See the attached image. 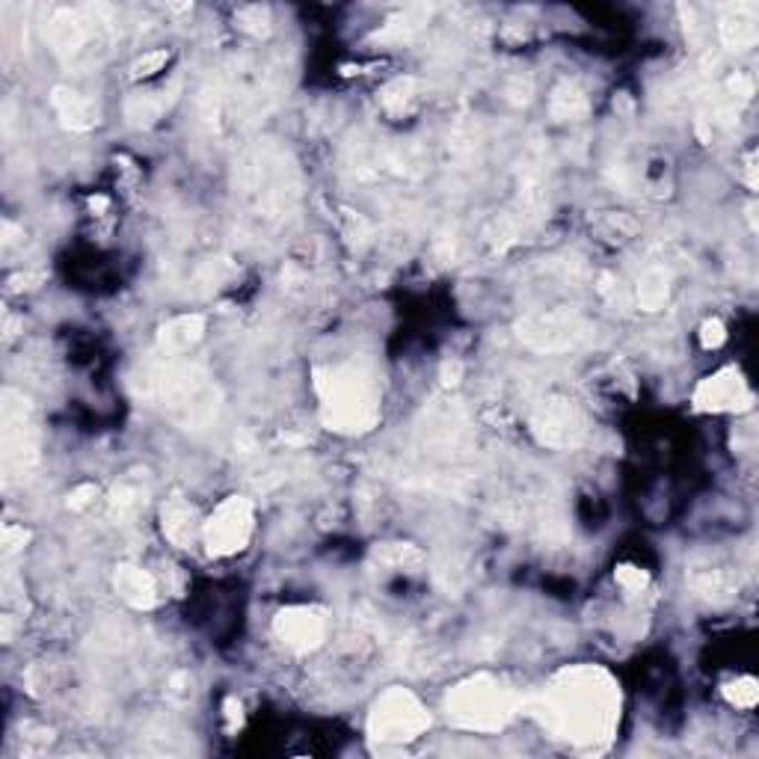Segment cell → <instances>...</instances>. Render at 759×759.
Wrapping results in <instances>:
<instances>
[{
	"label": "cell",
	"instance_id": "10",
	"mask_svg": "<svg viewBox=\"0 0 759 759\" xmlns=\"http://www.w3.org/2000/svg\"><path fill=\"white\" fill-rule=\"evenodd\" d=\"M252 528H256L252 501L243 499V496H229L202 522V543L217 558L238 555L250 543Z\"/></svg>",
	"mask_w": 759,
	"mask_h": 759
},
{
	"label": "cell",
	"instance_id": "22",
	"mask_svg": "<svg viewBox=\"0 0 759 759\" xmlns=\"http://www.w3.org/2000/svg\"><path fill=\"white\" fill-rule=\"evenodd\" d=\"M427 19H430V7H407L395 19L386 21V28L380 30L377 39H383V42H407L425 28Z\"/></svg>",
	"mask_w": 759,
	"mask_h": 759
},
{
	"label": "cell",
	"instance_id": "6",
	"mask_svg": "<svg viewBox=\"0 0 759 759\" xmlns=\"http://www.w3.org/2000/svg\"><path fill=\"white\" fill-rule=\"evenodd\" d=\"M522 697L505 679L492 674H475L448 692L445 713L457 727L475 732H496L519 713Z\"/></svg>",
	"mask_w": 759,
	"mask_h": 759
},
{
	"label": "cell",
	"instance_id": "14",
	"mask_svg": "<svg viewBox=\"0 0 759 759\" xmlns=\"http://www.w3.org/2000/svg\"><path fill=\"white\" fill-rule=\"evenodd\" d=\"M757 21L759 10L753 3H730V7H721L718 33H721L724 48H727V51H748V48L757 45Z\"/></svg>",
	"mask_w": 759,
	"mask_h": 759
},
{
	"label": "cell",
	"instance_id": "33",
	"mask_svg": "<svg viewBox=\"0 0 759 759\" xmlns=\"http://www.w3.org/2000/svg\"><path fill=\"white\" fill-rule=\"evenodd\" d=\"M460 371H464L460 368V362H448V365L443 368L445 386H454V383H457V377H460Z\"/></svg>",
	"mask_w": 759,
	"mask_h": 759
},
{
	"label": "cell",
	"instance_id": "15",
	"mask_svg": "<svg viewBox=\"0 0 759 759\" xmlns=\"http://www.w3.org/2000/svg\"><path fill=\"white\" fill-rule=\"evenodd\" d=\"M113 588H116V593H119L122 600L128 602L131 609H137V612H148V609H155L160 600L155 575L137 564L116 566Z\"/></svg>",
	"mask_w": 759,
	"mask_h": 759
},
{
	"label": "cell",
	"instance_id": "13",
	"mask_svg": "<svg viewBox=\"0 0 759 759\" xmlns=\"http://www.w3.org/2000/svg\"><path fill=\"white\" fill-rule=\"evenodd\" d=\"M753 404L748 380L739 368H724L713 377L700 380L695 389V407L704 413H730V409H748Z\"/></svg>",
	"mask_w": 759,
	"mask_h": 759
},
{
	"label": "cell",
	"instance_id": "8",
	"mask_svg": "<svg viewBox=\"0 0 759 759\" xmlns=\"http://www.w3.org/2000/svg\"><path fill=\"white\" fill-rule=\"evenodd\" d=\"M519 342L538 353H570L593 342L596 326L573 309H549L526 315L517 324Z\"/></svg>",
	"mask_w": 759,
	"mask_h": 759
},
{
	"label": "cell",
	"instance_id": "23",
	"mask_svg": "<svg viewBox=\"0 0 759 759\" xmlns=\"http://www.w3.org/2000/svg\"><path fill=\"white\" fill-rule=\"evenodd\" d=\"M549 113L561 122H575L582 119L588 113V95L579 90L575 84L564 81L552 90V98H549Z\"/></svg>",
	"mask_w": 759,
	"mask_h": 759
},
{
	"label": "cell",
	"instance_id": "27",
	"mask_svg": "<svg viewBox=\"0 0 759 759\" xmlns=\"http://www.w3.org/2000/svg\"><path fill=\"white\" fill-rule=\"evenodd\" d=\"M727 697L741 709H753V704H757V683L753 679H736L732 686H727Z\"/></svg>",
	"mask_w": 759,
	"mask_h": 759
},
{
	"label": "cell",
	"instance_id": "7",
	"mask_svg": "<svg viewBox=\"0 0 759 759\" xmlns=\"http://www.w3.org/2000/svg\"><path fill=\"white\" fill-rule=\"evenodd\" d=\"M39 466V425L37 413L24 392L3 389V481L30 478Z\"/></svg>",
	"mask_w": 759,
	"mask_h": 759
},
{
	"label": "cell",
	"instance_id": "3",
	"mask_svg": "<svg viewBox=\"0 0 759 759\" xmlns=\"http://www.w3.org/2000/svg\"><path fill=\"white\" fill-rule=\"evenodd\" d=\"M134 389L169 422L185 430H205L220 416L222 395L211 374L185 356H164L143 362L134 374Z\"/></svg>",
	"mask_w": 759,
	"mask_h": 759
},
{
	"label": "cell",
	"instance_id": "29",
	"mask_svg": "<svg viewBox=\"0 0 759 759\" xmlns=\"http://www.w3.org/2000/svg\"><path fill=\"white\" fill-rule=\"evenodd\" d=\"M167 60H169L167 51H155V54L143 56L139 63H134L131 74H134V77H148V74H155L158 69H164V65H167Z\"/></svg>",
	"mask_w": 759,
	"mask_h": 759
},
{
	"label": "cell",
	"instance_id": "9",
	"mask_svg": "<svg viewBox=\"0 0 759 759\" xmlns=\"http://www.w3.org/2000/svg\"><path fill=\"white\" fill-rule=\"evenodd\" d=\"M430 727V715L407 688H389L380 695L368 715V732L377 745H407Z\"/></svg>",
	"mask_w": 759,
	"mask_h": 759
},
{
	"label": "cell",
	"instance_id": "11",
	"mask_svg": "<svg viewBox=\"0 0 759 759\" xmlns=\"http://www.w3.org/2000/svg\"><path fill=\"white\" fill-rule=\"evenodd\" d=\"M531 434L540 445L547 448H575L584 443L588 436V422H584L582 409L566 398H547L540 401L534 413H531Z\"/></svg>",
	"mask_w": 759,
	"mask_h": 759
},
{
	"label": "cell",
	"instance_id": "24",
	"mask_svg": "<svg viewBox=\"0 0 759 759\" xmlns=\"http://www.w3.org/2000/svg\"><path fill=\"white\" fill-rule=\"evenodd\" d=\"M169 107V98H164V93H148V95H134L125 107L128 113L131 125H152L158 122V116Z\"/></svg>",
	"mask_w": 759,
	"mask_h": 759
},
{
	"label": "cell",
	"instance_id": "12",
	"mask_svg": "<svg viewBox=\"0 0 759 759\" xmlns=\"http://www.w3.org/2000/svg\"><path fill=\"white\" fill-rule=\"evenodd\" d=\"M273 635L282 641V647L294 653H309L318 649L326 638V614L315 605H294L277 614L273 621Z\"/></svg>",
	"mask_w": 759,
	"mask_h": 759
},
{
	"label": "cell",
	"instance_id": "2",
	"mask_svg": "<svg viewBox=\"0 0 759 759\" xmlns=\"http://www.w3.org/2000/svg\"><path fill=\"white\" fill-rule=\"evenodd\" d=\"M235 202L241 208V226L261 241L285 229L300 208V173L285 148L277 143H256L235 164Z\"/></svg>",
	"mask_w": 759,
	"mask_h": 759
},
{
	"label": "cell",
	"instance_id": "30",
	"mask_svg": "<svg viewBox=\"0 0 759 759\" xmlns=\"http://www.w3.org/2000/svg\"><path fill=\"white\" fill-rule=\"evenodd\" d=\"M700 342H704V347H721V344L727 342V330H724V324L718 318L706 321L704 333H700Z\"/></svg>",
	"mask_w": 759,
	"mask_h": 759
},
{
	"label": "cell",
	"instance_id": "16",
	"mask_svg": "<svg viewBox=\"0 0 759 759\" xmlns=\"http://www.w3.org/2000/svg\"><path fill=\"white\" fill-rule=\"evenodd\" d=\"M160 526H164V534L173 547L187 549L196 540V531L202 534V526H196V510L194 505L181 496H173V499L164 501L160 508Z\"/></svg>",
	"mask_w": 759,
	"mask_h": 759
},
{
	"label": "cell",
	"instance_id": "26",
	"mask_svg": "<svg viewBox=\"0 0 759 759\" xmlns=\"http://www.w3.org/2000/svg\"><path fill=\"white\" fill-rule=\"evenodd\" d=\"M238 28L252 33V37H268L270 33V10L268 7H241L235 12Z\"/></svg>",
	"mask_w": 759,
	"mask_h": 759
},
{
	"label": "cell",
	"instance_id": "5",
	"mask_svg": "<svg viewBox=\"0 0 759 759\" xmlns=\"http://www.w3.org/2000/svg\"><path fill=\"white\" fill-rule=\"evenodd\" d=\"M113 33L116 21L111 7H60L48 15L45 24L54 54L74 69L102 63L111 54Z\"/></svg>",
	"mask_w": 759,
	"mask_h": 759
},
{
	"label": "cell",
	"instance_id": "20",
	"mask_svg": "<svg viewBox=\"0 0 759 759\" xmlns=\"http://www.w3.org/2000/svg\"><path fill=\"white\" fill-rule=\"evenodd\" d=\"M148 490L143 487L139 478H125L113 487L111 499H107V508H111V517L116 526H128L139 517V510L146 508Z\"/></svg>",
	"mask_w": 759,
	"mask_h": 759
},
{
	"label": "cell",
	"instance_id": "19",
	"mask_svg": "<svg viewBox=\"0 0 759 759\" xmlns=\"http://www.w3.org/2000/svg\"><path fill=\"white\" fill-rule=\"evenodd\" d=\"M688 584L697 596H704L709 602H724L732 596V573L721 564H695L688 570Z\"/></svg>",
	"mask_w": 759,
	"mask_h": 759
},
{
	"label": "cell",
	"instance_id": "31",
	"mask_svg": "<svg viewBox=\"0 0 759 759\" xmlns=\"http://www.w3.org/2000/svg\"><path fill=\"white\" fill-rule=\"evenodd\" d=\"M24 543H28V531H24V528H19V526L3 528V555L10 558L12 552H19Z\"/></svg>",
	"mask_w": 759,
	"mask_h": 759
},
{
	"label": "cell",
	"instance_id": "17",
	"mask_svg": "<svg viewBox=\"0 0 759 759\" xmlns=\"http://www.w3.org/2000/svg\"><path fill=\"white\" fill-rule=\"evenodd\" d=\"M202 335H205L202 315H178L160 326L158 353H164V356H185V353L194 351Z\"/></svg>",
	"mask_w": 759,
	"mask_h": 759
},
{
	"label": "cell",
	"instance_id": "1",
	"mask_svg": "<svg viewBox=\"0 0 759 759\" xmlns=\"http://www.w3.org/2000/svg\"><path fill=\"white\" fill-rule=\"evenodd\" d=\"M549 732L575 748H602L621 721V686L593 665L566 667L531 700Z\"/></svg>",
	"mask_w": 759,
	"mask_h": 759
},
{
	"label": "cell",
	"instance_id": "28",
	"mask_svg": "<svg viewBox=\"0 0 759 759\" xmlns=\"http://www.w3.org/2000/svg\"><path fill=\"white\" fill-rule=\"evenodd\" d=\"M617 582L626 588V591H632V593H638V591H644L647 588V573L644 570H638V566H632V564H623V566H617Z\"/></svg>",
	"mask_w": 759,
	"mask_h": 759
},
{
	"label": "cell",
	"instance_id": "4",
	"mask_svg": "<svg viewBox=\"0 0 759 759\" xmlns=\"http://www.w3.org/2000/svg\"><path fill=\"white\" fill-rule=\"evenodd\" d=\"M321 418L335 434H365L380 422V380L365 360L318 368Z\"/></svg>",
	"mask_w": 759,
	"mask_h": 759
},
{
	"label": "cell",
	"instance_id": "21",
	"mask_svg": "<svg viewBox=\"0 0 759 759\" xmlns=\"http://www.w3.org/2000/svg\"><path fill=\"white\" fill-rule=\"evenodd\" d=\"M670 297V270L662 264H653L641 273L638 279V303L647 312H658Z\"/></svg>",
	"mask_w": 759,
	"mask_h": 759
},
{
	"label": "cell",
	"instance_id": "18",
	"mask_svg": "<svg viewBox=\"0 0 759 759\" xmlns=\"http://www.w3.org/2000/svg\"><path fill=\"white\" fill-rule=\"evenodd\" d=\"M51 104H54L56 116L65 128L72 131H90L98 125V104L86 95L74 93L69 86H56L51 93Z\"/></svg>",
	"mask_w": 759,
	"mask_h": 759
},
{
	"label": "cell",
	"instance_id": "32",
	"mask_svg": "<svg viewBox=\"0 0 759 759\" xmlns=\"http://www.w3.org/2000/svg\"><path fill=\"white\" fill-rule=\"evenodd\" d=\"M95 496H98V487H95V484H84V487H77V490L69 496V508H74V510L90 508Z\"/></svg>",
	"mask_w": 759,
	"mask_h": 759
},
{
	"label": "cell",
	"instance_id": "25",
	"mask_svg": "<svg viewBox=\"0 0 759 759\" xmlns=\"http://www.w3.org/2000/svg\"><path fill=\"white\" fill-rule=\"evenodd\" d=\"M416 102V81L413 77H398L392 81L383 93H380V104L389 113H404Z\"/></svg>",
	"mask_w": 759,
	"mask_h": 759
}]
</instances>
